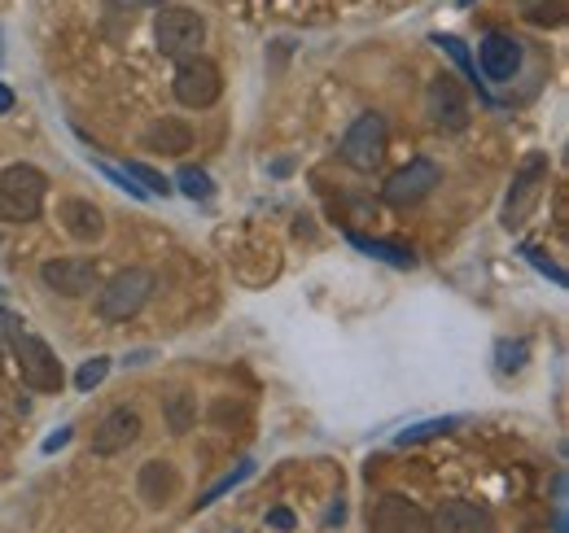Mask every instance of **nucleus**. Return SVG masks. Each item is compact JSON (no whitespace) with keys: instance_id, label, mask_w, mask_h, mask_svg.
I'll return each mask as SVG.
<instances>
[{"instance_id":"obj_11","label":"nucleus","mask_w":569,"mask_h":533,"mask_svg":"<svg viewBox=\"0 0 569 533\" xmlns=\"http://www.w3.org/2000/svg\"><path fill=\"white\" fill-rule=\"evenodd\" d=\"M40 280L58 293V298H88L101 280L97 271V259H83V254H71V259H49L40 266Z\"/></svg>"},{"instance_id":"obj_4","label":"nucleus","mask_w":569,"mask_h":533,"mask_svg":"<svg viewBox=\"0 0 569 533\" xmlns=\"http://www.w3.org/2000/svg\"><path fill=\"white\" fill-rule=\"evenodd\" d=\"M13 359H18V372H22V385L36 390V394H62L67 390V372L58 363V350L36 333H18L13 341Z\"/></svg>"},{"instance_id":"obj_2","label":"nucleus","mask_w":569,"mask_h":533,"mask_svg":"<svg viewBox=\"0 0 569 533\" xmlns=\"http://www.w3.org/2000/svg\"><path fill=\"white\" fill-rule=\"evenodd\" d=\"M153 44L162 58H176V62L198 58V49L207 44V18L184 4H162L153 18Z\"/></svg>"},{"instance_id":"obj_16","label":"nucleus","mask_w":569,"mask_h":533,"mask_svg":"<svg viewBox=\"0 0 569 533\" xmlns=\"http://www.w3.org/2000/svg\"><path fill=\"white\" fill-rule=\"evenodd\" d=\"M137 490H141V503L144 507H167L171 499H176V490H180V472L171 464H162V460H149V464L137 472Z\"/></svg>"},{"instance_id":"obj_20","label":"nucleus","mask_w":569,"mask_h":533,"mask_svg":"<svg viewBox=\"0 0 569 533\" xmlns=\"http://www.w3.org/2000/svg\"><path fill=\"white\" fill-rule=\"evenodd\" d=\"M351 245H356L359 254L386 259V263H395V266H412V263H417V259H412V250H395V241H372V237H359V232H351Z\"/></svg>"},{"instance_id":"obj_14","label":"nucleus","mask_w":569,"mask_h":533,"mask_svg":"<svg viewBox=\"0 0 569 533\" xmlns=\"http://www.w3.org/2000/svg\"><path fill=\"white\" fill-rule=\"evenodd\" d=\"M478 74L482 79H491V83H508L517 70H521V44L512 40V36H499L491 31L487 40H482V49H478Z\"/></svg>"},{"instance_id":"obj_22","label":"nucleus","mask_w":569,"mask_h":533,"mask_svg":"<svg viewBox=\"0 0 569 533\" xmlns=\"http://www.w3.org/2000/svg\"><path fill=\"white\" fill-rule=\"evenodd\" d=\"M250 472H254V464H250V460H241V464L232 467V472H228V476H219V481H214L211 490H207V494H202V499H198V512H202V507H211L214 499H223V494H228V490H237V485H241V481H246V476H250Z\"/></svg>"},{"instance_id":"obj_9","label":"nucleus","mask_w":569,"mask_h":533,"mask_svg":"<svg viewBox=\"0 0 569 533\" xmlns=\"http://www.w3.org/2000/svg\"><path fill=\"white\" fill-rule=\"evenodd\" d=\"M426 105H429L433 128H442V132H465L469 119H473V101H469V92H465L451 74H438V79L429 83Z\"/></svg>"},{"instance_id":"obj_6","label":"nucleus","mask_w":569,"mask_h":533,"mask_svg":"<svg viewBox=\"0 0 569 533\" xmlns=\"http://www.w3.org/2000/svg\"><path fill=\"white\" fill-rule=\"evenodd\" d=\"M386 149H390V128H386V119L377 110L359 114L356 123L347 128V135H342V144H338L342 162L356 167V171H377L386 162Z\"/></svg>"},{"instance_id":"obj_8","label":"nucleus","mask_w":569,"mask_h":533,"mask_svg":"<svg viewBox=\"0 0 569 533\" xmlns=\"http://www.w3.org/2000/svg\"><path fill=\"white\" fill-rule=\"evenodd\" d=\"M176 101L189 105V110H211L223 92V79H219V67L207 62V58H184L180 70H176V83H171Z\"/></svg>"},{"instance_id":"obj_18","label":"nucleus","mask_w":569,"mask_h":533,"mask_svg":"<svg viewBox=\"0 0 569 533\" xmlns=\"http://www.w3.org/2000/svg\"><path fill=\"white\" fill-rule=\"evenodd\" d=\"M433 44H438V49H442V53H447V58H451V62H456V67L465 70V74H469V83H473V88H478V97H482V101H487V105H496V97H491V92H487V88H482V74H478V62H473V58H469V49H465V44H460V40H456V36H433Z\"/></svg>"},{"instance_id":"obj_10","label":"nucleus","mask_w":569,"mask_h":533,"mask_svg":"<svg viewBox=\"0 0 569 533\" xmlns=\"http://www.w3.org/2000/svg\"><path fill=\"white\" fill-rule=\"evenodd\" d=\"M141 438V411L137 406H110L92 429V455L114 460Z\"/></svg>"},{"instance_id":"obj_1","label":"nucleus","mask_w":569,"mask_h":533,"mask_svg":"<svg viewBox=\"0 0 569 533\" xmlns=\"http://www.w3.org/2000/svg\"><path fill=\"white\" fill-rule=\"evenodd\" d=\"M49 198V175L31 162L0 167V223H36Z\"/></svg>"},{"instance_id":"obj_23","label":"nucleus","mask_w":569,"mask_h":533,"mask_svg":"<svg viewBox=\"0 0 569 533\" xmlns=\"http://www.w3.org/2000/svg\"><path fill=\"white\" fill-rule=\"evenodd\" d=\"M180 193L193 201H211V193H214L211 175L198 171V167H184V171H180Z\"/></svg>"},{"instance_id":"obj_13","label":"nucleus","mask_w":569,"mask_h":533,"mask_svg":"<svg viewBox=\"0 0 569 533\" xmlns=\"http://www.w3.org/2000/svg\"><path fill=\"white\" fill-rule=\"evenodd\" d=\"M368 533H429V516L403 494H386L377 499L372 516H368Z\"/></svg>"},{"instance_id":"obj_12","label":"nucleus","mask_w":569,"mask_h":533,"mask_svg":"<svg viewBox=\"0 0 569 533\" xmlns=\"http://www.w3.org/2000/svg\"><path fill=\"white\" fill-rule=\"evenodd\" d=\"M429 533H496V516L482 503L469 499H447L429 516Z\"/></svg>"},{"instance_id":"obj_7","label":"nucleus","mask_w":569,"mask_h":533,"mask_svg":"<svg viewBox=\"0 0 569 533\" xmlns=\"http://www.w3.org/2000/svg\"><path fill=\"white\" fill-rule=\"evenodd\" d=\"M438 162L433 158H412V162H403L395 175H386V189H381V201L390 205V210H412V205H421V201L438 189Z\"/></svg>"},{"instance_id":"obj_17","label":"nucleus","mask_w":569,"mask_h":533,"mask_svg":"<svg viewBox=\"0 0 569 533\" xmlns=\"http://www.w3.org/2000/svg\"><path fill=\"white\" fill-rule=\"evenodd\" d=\"M144 144H149L153 153L180 158V153H189V144H193V128H189L184 119H158V123L144 132Z\"/></svg>"},{"instance_id":"obj_15","label":"nucleus","mask_w":569,"mask_h":533,"mask_svg":"<svg viewBox=\"0 0 569 533\" xmlns=\"http://www.w3.org/2000/svg\"><path fill=\"white\" fill-rule=\"evenodd\" d=\"M58 214H62V228L71 232L74 241H83V245H97L106 237V214L88 198H67L58 205Z\"/></svg>"},{"instance_id":"obj_19","label":"nucleus","mask_w":569,"mask_h":533,"mask_svg":"<svg viewBox=\"0 0 569 533\" xmlns=\"http://www.w3.org/2000/svg\"><path fill=\"white\" fill-rule=\"evenodd\" d=\"M162 415H167V429L180 438V433H189V429H193V420H198V402H193V394L176 390V394H167V399H162Z\"/></svg>"},{"instance_id":"obj_28","label":"nucleus","mask_w":569,"mask_h":533,"mask_svg":"<svg viewBox=\"0 0 569 533\" xmlns=\"http://www.w3.org/2000/svg\"><path fill=\"white\" fill-rule=\"evenodd\" d=\"M18 333H22V329H18V320H13L9 311H0V336H9V341H13Z\"/></svg>"},{"instance_id":"obj_27","label":"nucleus","mask_w":569,"mask_h":533,"mask_svg":"<svg viewBox=\"0 0 569 533\" xmlns=\"http://www.w3.org/2000/svg\"><path fill=\"white\" fill-rule=\"evenodd\" d=\"M67 442H71V429H58V433H49V438H44V455H53V451H58V446H67Z\"/></svg>"},{"instance_id":"obj_30","label":"nucleus","mask_w":569,"mask_h":533,"mask_svg":"<svg viewBox=\"0 0 569 533\" xmlns=\"http://www.w3.org/2000/svg\"><path fill=\"white\" fill-rule=\"evenodd\" d=\"M110 4H119V9H153V4H162V0H110Z\"/></svg>"},{"instance_id":"obj_29","label":"nucleus","mask_w":569,"mask_h":533,"mask_svg":"<svg viewBox=\"0 0 569 533\" xmlns=\"http://www.w3.org/2000/svg\"><path fill=\"white\" fill-rule=\"evenodd\" d=\"M268 521H272L277 530H293V512H289V507H277V512H272Z\"/></svg>"},{"instance_id":"obj_5","label":"nucleus","mask_w":569,"mask_h":533,"mask_svg":"<svg viewBox=\"0 0 569 533\" xmlns=\"http://www.w3.org/2000/svg\"><path fill=\"white\" fill-rule=\"evenodd\" d=\"M543 189H548V153H526V162L517 167V175H512V184H508V198H503L499 223H503L508 232L526 228V219L539 210Z\"/></svg>"},{"instance_id":"obj_3","label":"nucleus","mask_w":569,"mask_h":533,"mask_svg":"<svg viewBox=\"0 0 569 533\" xmlns=\"http://www.w3.org/2000/svg\"><path fill=\"white\" fill-rule=\"evenodd\" d=\"M149 293H153V271L128 266V271H119V275H110V280L101 284V293H97V315H101L106 324H128V320H137L144 311Z\"/></svg>"},{"instance_id":"obj_31","label":"nucleus","mask_w":569,"mask_h":533,"mask_svg":"<svg viewBox=\"0 0 569 533\" xmlns=\"http://www.w3.org/2000/svg\"><path fill=\"white\" fill-rule=\"evenodd\" d=\"M9 110H13V92L0 83V114H9Z\"/></svg>"},{"instance_id":"obj_21","label":"nucleus","mask_w":569,"mask_h":533,"mask_svg":"<svg viewBox=\"0 0 569 533\" xmlns=\"http://www.w3.org/2000/svg\"><path fill=\"white\" fill-rule=\"evenodd\" d=\"M456 429V420H426V424H412V429H403L399 438H395V446H421V442H433V438H442V433H451Z\"/></svg>"},{"instance_id":"obj_26","label":"nucleus","mask_w":569,"mask_h":533,"mask_svg":"<svg viewBox=\"0 0 569 533\" xmlns=\"http://www.w3.org/2000/svg\"><path fill=\"white\" fill-rule=\"evenodd\" d=\"M526 363V341H499V372H517Z\"/></svg>"},{"instance_id":"obj_25","label":"nucleus","mask_w":569,"mask_h":533,"mask_svg":"<svg viewBox=\"0 0 569 533\" xmlns=\"http://www.w3.org/2000/svg\"><path fill=\"white\" fill-rule=\"evenodd\" d=\"M128 175H132V180L141 184L144 193H158V198H167V193H171V184H167V180H162L158 171H149L144 162H128Z\"/></svg>"},{"instance_id":"obj_24","label":"nucleus","mask_w":569,"mask_h":533,"mask_svg":"<svg viewBox=\"0 0 569 533\" xmlns=\"http://www.w3.org/2000/svg\"><path fill=\"white\" fill-rule=\"evenodd\" d=\"M106 376H110V359H88V363L74 372V390H79V394H92Z\"/></svg>"}]
</instances>
